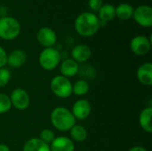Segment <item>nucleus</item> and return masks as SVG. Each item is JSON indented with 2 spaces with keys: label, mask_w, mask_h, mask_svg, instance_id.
Segmentation results:
<instances>
[{
  "label": "nucleus",
  "mask_w": 152,
  "mask_h": 151,
  "mask_svg": "<svg viewBox=\"0 0 152 151\" xmlns=\"http://www.w3.org/2000/svg\"><path fill=\"white\" fill-rule=\"evenodd\" d=\"M74 28L78 35L89 37L98 32L100 28V20L95 13L85 12L76 18Z\"/></svg>",
  "instance_id": "nucleus-1"
},
{
  "label": "nucleus",
  "mask_w": 152,
  "mask_h": 151,
  "mask_svg": "<svg viewBox=\"0 0 152 151\" xmlns=\"http://www.w3.org/2000/svg\"><path fill=\"white\" fill-rule=\"evenodd\" d=\"M53 126L61 132L69 131L76 125V118L71 111L65 107H56L50 116Z\"/></svg>",
  "instance_id": "nucleus-2"
},
{
  "label": "nucleus",
  "mask_w": 152,
  "mask_h": 151,
  "mask_svg": "<svg viewBox=\"0 0 152 151\" xmlns=\"http://www.w3.org/2000/svg\"><path fill=\"white\" fill-rule=\"evenodd\" d=\"M20 33V24L17 19L11 16L0 18V38L4 40H13Z\"/></svg>",
  "instance_id": "nucleus-3"
},
{
  "label": "nucleus",
  "mask_w": 152,
  "mask_h": 151,
  "mask_svg": "<svg viewBox=\"0 0 152 151\" xmlns=\"http://www.w3.org/2000/svg\"><path fill=\"white\" fill-rule=\"evenodd\" d=\"M50 88L53 93L61 99L69 98L72 94V84L69 78L59 75L53 77L50 83Z\"/></svg>",
  "instance_id": "nucleus-4"
},
{
  "label": "nucleus",
  "mask_w": 152,
  "mask_h": 151,
  "mask_svg": "<svg viewBox=\"0 0 152 151\" xmlns=\"http://www.w3.org/2000/svg\"><path fill=\"white\" fill-rule=\"evenodd\" d=\"M38 61L45 70L54 69L61 61V54L58 50L53 47L45 48L39 54Z\"/></svg>",
  "instance_id": "nucleus-5"
},
{
  "label": "nucleus",
  "mask_w": 152,
  "mask_h": 151,
  "mask_svg": "<svg viewBox=\"0 0 152 151\" xmlns=\"http://www.w3.org/2000/svg\"><path fill=\"white\" fill-rule=\"evenodd\" d=\"M133 17L140 26L150 28L152 25V8L147 4L140 5L134 10Z\"/></svg>",
  "instance_id": "nucleus-6"
},
{
  "label": "nucleus",
  "mask_w": 152,
  "mask_h": 151,
  "mask_svg": "<svg viewBox=\"0 0 152 151\" xmlns=\"http://www.w3.org/2000/svg\"><path fill=\"white\" fill-rule=\"evenodd\" d=\"M9 97L12 106H13L16 109L24 110L29 106L30 103L29 95L28 92L22 88L14 89Z\"/></svg>",
  "instance_id": "nucleus-7"
},
{
  "label": "nucleus",
  "mask_w": 152,
  "mask_h": 151,
  "mask_svg": "<svg viewBox=\"0 0 152 151\" xmlns=\"http://www.w3.org/2000/svg\"><path fill=\"white\" fill-rule=\"evenodd\" d=\"M151 48V40L145 36H136L130 42L131 51L139 56L147 54Z\"/></svg>",
  "instance_id": "nucleus-8"
},
{
  "label": "nucleus",
  "mask_w": 152,
  "mask_h": 151,
  "mask_svg": "<svg viewBox=\"0 0 152 151\" xmlns=\"http://www.w3.org/2000/svg\"><path fill=\"white\" fill-rule=\"evenodd\" d=\"M37 42L45 48L53 47L57 40V36L55 31L49 27H43L39 28L37 33Z\"/></svg>",
  "instance_id": "nucleus-9"
},
{
  "label": "nucleus",
  "mask_w": 152,
  "mask_h": 151,
  "mask_svg": "<svg viewBox=\"0 0 152 151\" xmlns=\"http://www.w3.org/2000/svg\"><path fill=\"white\" fill-rule=\"evenodd\" d=\"M91 110H92L91 103L86 99H80L77 100L73 104L71 113L75 118L79 120H84L89 117Z\"/></svg>",
  "instance_id": "nucleus-10"
},
{
  "label": "nucleus",
  "mask_w": 152,
  "mask_h": 151,
  "mask_svg": "<svg viewBox=\"0 0 152 151\" xmlns=\"http://www.w3.org/2000/svg\"><path fill=\"white\" fill-rule=\"evenodd\" d=\"M51 151H74L75 144L74 142L66 136H60L54 138L50 145Z\"/></svg>",
  "instance_id": "nucleus-11"
},
{
  "label": "nucleus",
  "mask_w": 152,
  "mask_h": 151,
  "mask_svg": "<svg viewBox=\"0 0 152 151\" xmlns=\"http://www.w3.org/2000/svg\"><path fill=\"white\" fill-rule=\"evenodd\" d=\"M136 77L141 84L147 85V86H151L152 85L151 62H145L142 64L137 69Z\"/></svg>",
  "instance_id": "nucleus-12"
},
{
  "label": "nucleus",
  "mask_w": 152,
  "mask_h": 151,
  "mask_svg": "<svg viewBox=\"0 0 152 151\" xmlns=\"http://www.w3.org/2000/svg\"><path fill=\"white\" fill-rule=\"evenodd\" d=\"M92 55L91 48L86 44H77L71 51L72 60L78 62H86L87 61Z\"/></svg>",
  "instance_id": "nucleus-13"
},
{
  "label": "nucleus",
  "mask_w": 152,
  "mask_h": 151,
  "mask_svg": "<svg viewBox=\"0 0 152 151\" xmlns=\"http://www.w3.org/2000/svg\"><path fill=\"white\" fill-rule=\"evenodd\" d=\"M27 61V55L24 51L16 49L7 54V64L14 69L20 68Z\"/></svg>",
  "instance_id": "nucleus-14"
},
{
  "label": "nucleus",
  "mask_w": 152,
  "mask_h": 151,
  "mask_svg": "<svg viewBox=\"0 0 152 151\" xmlns=\"http://www.w3.org/2000/svg\"><path fill=\"white\" fill-rule=\"evenodd\" d=\"M60 70H61V76L69 78L77 74L79 70V66H78V63L75 61L74 60L66 59L61 63Z\"/></svg>",
  "instance_id": "nucleus-15"
},
{
  "label": "nucleus",
  "mask_w": 152,
  "mask_h": 151,
  "mask_svg": "<svg viewBox=\"0 0 152 151\" xmlns=\"http://www.w3.org/2000/svg\"><path fill=\"white\" fill-rule=\"evenodd\" d=\"M22 151H51V149L39 138H31L25 142Z\"/></svg>",
  "instance_id": "nucleus-16"
},
{
  "label": "nucleus",
  "mask_w": 152,
  "mask_h": 151,
  "mask_svg": "<svg viewBox=\"0 0 152 151\" xmlns=\"http://www.w3.org/2000/svg\"><path fill=\"white\" fill-rule=\"evenodd\" d=\"M151 117H152V108L147 107L143 109L140 114L139 117V122L141 127L147 133L152 132V125H151Z\"/></svg>",
  "instance_id": "nucleus-17"
},
{
  "label": "nucleus",
  "mask_w": 152,
  "mask_h": 151,
  "mask_svg": "<svg viewBox=\"0 0 152 151\" xmlns=\"http://www.w3.org/2000/svg\"><path fill=\"white\" fill-rule=\"evenodd\" d=\"M134 7L127 3L120 4L115 7L116 16L121 20H127L131 19L134 14Z\"/></svg>",
  "instance_id": "nucleus-18"
},
{
  "label": "nucleus",
  "mask_w": 152,
  "mask_h": 151,
  "mask_svg": "<svg viewBox=\"0 0 152 151\" xmlns=\"http://www.w3.org/2000/svg\"><path fill=\"white\" fill-rule=\"evenodd\" d=\"M98 18L100 20H103L105 22L112 20L116 17L115 12V6L110 4H102L101 9L98 11Z\"/></svg>",
  "instance_id": "nucleus-19"
},
{
  "label": "nucleus",
  "mask_w": 152,
  "mask_h": 151,
  "mask_svg": "<svg viewBox=\"0 0 152 151\" xmlns=\"http://www.w3.org/2000/svg\"><path fill=\"white\" fill-rule=\"evenodd\" d=\"M69 133H70V137H71L70 139L72 141H75L77 142H83L87 139V131L82 125H75L69 130Z\"/></svg>",
  "instance_id": "nucleus-20"
},
{
  "label": "nucleus",
  "mask_w": 152,
  "mask_h": 151,
  "mask_svg": "<svg viewBox=\"0 0 152 151\" xmlns=\"http://www.w3.org/2000/svg\"><path fill=\"white\" fill-rule=\"evenodd\" d=\"M89 91V85L87 81L80 79L77 80L74 85H72V93L77 96H84Z\"/></svg>",
  "instance_id": "nucleus-21"
},
{
  "label": "nucleus",
  "mask_w": 152,
  "mask_h": 151,
  "mask_svg": "<svg viewBox=\"0 0 152 151\" xmlns=\"http://www.w3.org/2000/svg\"><path fill=\"white\" fill-rule=\"evenodd\" d=\"M12 108L10 97L5 94L0 93V114L7 113Z\"/></svg>",
  "instance_id": "nucleus-22"
},
{
  "label": "nucleus",
  "mask_w": 152,
  "mask_h": 151,
  "mask_svg": "<svg viewBox=\"0 0 152 151\" xmlns=\"http://www.w3.org/2000/svg\"><path fill=\"white\" fill-rule=\"evenodd\" d=\"M55 136H54V133L51 130V129H43L40 133V137L39 139L41 141H43L44 142H45L46 144H51L52 142L54 140Z\"/></svg>",
  "instance_id": "nucleus-23"
},
{
  "label": "nucleus",
  "mask_w": 152,
  "mask_h": 151,
  "mask_svg": "<svg viewBox=\"0 0 152 151\" xmlns=\"http://www.w3.org/2000/svg\"><path fill=\"white\" fill-rule=\"evenodd\" d=\"M11 78V73L10 71L5 68L0 69V87L5 86Z\"/></svg>",
  "instance_id": "nucleus-24"
},
{
  "label": "nucleus",
  "mask_w": 152,
  "mask_h": 151,
  "mask_svg": "<svg viewBox=\"0 0 152 151\" xmlns=\"http://www.w3.org/2000/svg\"><path fill=\"white\" fill-rule=\"evenodd\" d=\"M102 4H103L102 0H89L88 1L89 8L94 12H98L102 6Z\"/></svg>",
  "instance_id": "nucleus-25"
},
{
  "label": "nucleus",
  "mask_w": 152,
  "mask_h": 151,
  "mask_svg": "<svg viewBox=\"0 0 152 151\" xmlns=\"http://www.w3.org/2000/svg\"><path fill=\"white\" fill-rule=\"evenodd\" d=\"M7 64V53L5 50L0 45V69L4 68Z\"/></svg>",
  "instance_id": "nucleus-26"
},
{
  "label": "nucleus",
  "mask_w": 152,
  "mask_h": 151,
  "mask_svg": "<svg viewBox=\"0 0 152 151\" xmlns=\"http://www.w3.org/2000/svg\"><path fill=\"white\" fill-rule=\"evenodd\" d=\"M128 151H148L145 148L141 147V146H134L133 148H131Z\"/></svg>",
  "instance_id": "nucleus-27"
},
{
  "label": "nucleus",
  "mask_w": 152,
  "mask_h": 151,
  "mask_svg": "<svg viewBox=\"0 0 152 151\" xmlns=\"http://www.w3.org/2000/svg\"><path fill=\"white\" fill-rule=\"evenodd\" d=\"M0 151H11L9 147L5 144H0Z\"/></svg>",
  "instance_id": "nucleus-28"
}]
</instances>
